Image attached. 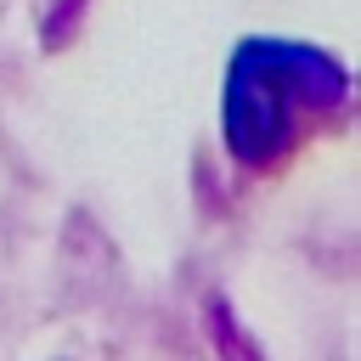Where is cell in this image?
<instances>
[{"mask_svg": "<svg viewBox=\"0 0 361 361\" xmlns=\"http://www.w3.org/2000/svg\"><path fill=\"white\" fill-rule=\"evenodd\" d=\"M338 90H344V73L327 56L288 39H248L226 79V135L237 158L265 164L293 135V113L316 107L322 96L333 102Z\"/></svg>", "mask_w": 361, "mask_h": 361, "instance_id": "6da1fadb", "label": "cell"}]
</instances>
